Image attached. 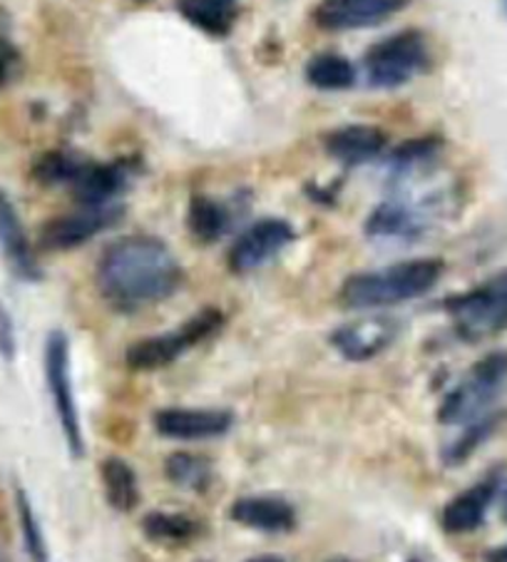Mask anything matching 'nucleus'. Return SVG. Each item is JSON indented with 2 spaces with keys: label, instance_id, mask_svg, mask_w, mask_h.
<instances>
[{
  "label": "nucleus",
  "instance_id": "f257e3e1",
  "mask_svg": "<svg viewBox=\"0 0 507 562\" xmlns=\"http://www.w3.org/2000/svg\"><path fill=\"white\" fill-rule=\"evenodd\" d=\"M95 279L112 308L137 312L172 296L182 286L184 271L162 239L129 234L102 251Z\"/></svg>",
  "mask_w": 507,
  "mask_h": 562
},
{
  "label": "nucleus",
  "instance_id": "f03ea898",
  "mask_svg": "<svg viewBox=\"0 0 507 562\" xmlns=\"http://www.w3.org/2000/svg\"><path fill=\"white\" fill-rule=\"evenodd\" d=\"M446 265L440 259H408L386 269L363 271L343 281L341 304L346 308H386L410 299L426 296L443 277Z\"/></svg>",
  "mask_w": 507,
  "mask_h": 562
},
{
  "label": "nucleus",
  "instance_id": "7ed1b4c3",
  "mask_svg": "<svg viewBox=\"0 0 507 562\" xmlns=\"http://www.w3.org/2000/svg\"><path fill=\"white\" fill-rule=\"evenodd\" d=\"M433 65V53L420 31H401L383 37L369 48L363 70L369 86L375 90H396L420 78Z\"/></svg>",
  "mask_w": 507,
  "mask_h": 562
},
{
  "label": "nucleus",
  "instance_id": "20e7f679",
  "mask_svg": "<svg viewBox=\"0 0 507 562\" xmlns=\"http://www.w3.org/2000/svg\"><path fill=\"white\" fill-rule=\"evenodd\" d=\"M446 312L463 341H485L507 329V269L471 292L450 296Z\"/></svg>",
  "mask_w": 507,
  "mask_h": 562
},
{
  "label": "nucleus",
  "instance_id": "39448f33",
  "mask_svg": "<svg viewBox=\"0 0 507 562\" xmlns=\"http://www.w3.org/2000/svg\"><path fill=\"white\" fill-rule=\"evenodd\" d=\"M507 383V351L483 356L467 376L448 393L438 418L448 426H467L483 418Z\"/></svg>",
  "mask_w": 507,
  "mask_h": 562
},
{
  "label": "nucleus",
  "instance_id": "423d86ee",
  "mask_svg": "<svg viewBox=\"0 0 507 562\" xmlns=\"http://www.w3.org/2000/svg\"><path fill=\"white\" fill-rule=\"evenodd\" d=\"M224 324V314L219 308H202L196 312L192 318H187L182 326L177 329L159 334V336H149V339H143L133 344L127 349V367L133 371H159L167 369L169 363H174L177 359L194 349L196 344H202L210 339L212 334H217Z\"/></svg>",
  "mask_w": 507,
  "mask_h": 562
},
{
  "label": "nucleus",
  "instance_id": "0eeeda50",
  "mask_svg": "<svg viewBox=\"0 0 507 562\" xmlns=\"http://www.w3.org/2000/svg\"><path fill=\"white\" fill-rule=\"evenodd\" d=\"M45 381H48L53 408L58 414L65 443H68L75 458H82L84 436L70 381V341L63 331H50L48 341H45Z\"/></svg>",
  "mask_w": 507,
  "mask_h": 562
},
{
  "label": "nucleus",
  "instance_id": "6e6552de",
  "mask_svg": "<svg viewBox=\"0 0 507 562\" xmlns=\"http://www.w3.org/2000/svg\"><path fill=\"white\" fill-rule=\"evenodd\" d=\"M443 212V200L440 194L418 196V200H388L379 204L365 222V234L371 239H393L408 241L418 239L420 234L430 229L438 214Z\"/></svg>",
  "mask_w": 507,
  "mask_h": 562
},
{
  "label": "nucleus",
  "instance_id": "1a4fd4ad",
  "mask_svg": "<svg viewBox=\"0 0 507 562\" xmlns=\"http://www.w3.org/2000/svg\"><path fill=\"white\" fill-rule=\"evenodd\" d=\"M122 214H125V210L120 204H102V207H84V204H80V210L63 214V217H55L45 224L41 232V245L55 251L82 247L84 241L115 227Z\"/></svg>",
  "mask_w": 507,
  "mask_h": 562
},
{
  "label": "nucleus",
  "instance_id": "9d476101",
  "mask_svg": "<svg viewBox=\"0 0 507 562\" xmlns=\"http://www.w3.org/2000/svg\"><path fill=\"white\" fill-rule=\"evenodd\" d=\"M294 241V227L289 222L269 217L244 229L229 249V269L234 274H251L274 259Z\"/></svg>",
  "mask_w": 507,
  "mask_h": 562
},
{
  "label": "nucleus",
  "instance_id": "9b49d317",
  "mask_svg": "<svg viewBox=\"0 0 507 562\" xmlns=\"http://www.w3.org/2000/svg\"><path fill=\"white\" fill-rule=\"evenodd\" d=\"M408 5L410 0H322L314 8V23L328 33L363 31L391 21Z\"/></svg>",
  "mask_w": 507,
  "mask_h": 562
},
{
  "label": "nucleus",
  "instance_id": "f8f14e48",
  "mask_svg": "<svg viewBox=\"0 0 507 562\" xmlns=\"http://www.w3.org/2000/svg\"><path fill=\"white\" fill-rule=\"evenodd\" d=\"M398 322L391 316L375 314L356 318L351 324L338 326L331 334L334 349L349 361H369L396 341Z\"/></svg>",
  "mask_w": 507,
  "mask_h": 562
},
{
  "label": "nucleus",
  "instance_id": "ddd939ff",
  "mask_svg": "<svg viewBox=\"0 0 507 562\" xmlns=\"http://www.w3.org/2000/svg\"><path fill=\"white\" fill-rule=\"evenodd\" d=\"M234 426L229 411L219 408H165L155 416V430L172 440L219 438Z\"/></svg>",
  "mask_w": 507,
  "mask_h": 562
},
{
  "label": "nucleus",
  "instance_id": "4468645a",
  "mask_svg": "<svg viewBox=\"0 0 507 562\" xmlns=\"http://www.w3.org/2000/svg\"><path fill=\"white\" fill-rule=\"evenodd\" d=\"M503 477L500 473L485 475L483 481H477L471 488L458 493L453 501H450L443 515H440V522L448 532L453 536H463V532H473L485 522V515L491 510L497 491H500Z\"/></svg>",
  "mask_w": 507,
  "mask_h": 562
},
{
  "label": "nucleus",
  "instance_id": "2eb2a0df",
  "mask_svg": "<svg viewBox=\"0 0 507 562\" xmlns=\"http://www.w3.org/2000/svg\"><path fill=\"white\" fill-rule=\"evenodd\" d=\"M129 170L127 162H90L84 170L75 177L70 184L72 196L84 207H102V204H115L117 196L127 190L129 184Z\"/></svg>",
  "mask_w": 507,
  "mask_h": 562
},
{
  "label": "nucleus",
  "instance_id": "dca6fc26",
  "mask_svg": "<svg viewBox=\"0 0 507 562\" xmlns=\"http://www.w3.org/2000/svg\"><path fill=\"white\" fill-rule=\"evenodd\" d=\"M0 249L13 274L23 281H41L43 271L37 267L35 251L27 239L25 227L11 196L0 190Z\"/></svg>",
  "mask_w": 507,
  "mask_h": 562
},
{
  "label": "nucleus",
  "instance_id": "f3484780",
  "mask_svg": "<svg viewBox=\"0 0 507 562\" xmlns=\"http://www.w3.org/2000/svg\"><path fill=\"white\" fill-rule=\"evenodd\" d=\"M326 153L343 165H365L381 157L388 147V137L373 125H343L324 137Z\"/></svg>",
  "mask_w": 507,
  "mask_h": 562
},
{
  "label": "nucleus",
  "instance_id": "a211bd4d",
  "mask_svg": "<svg viewBox=\"0 0 507 562\" xmlns=\"http://www.w3.org/2000/svg\"><path fill=\"white\" fill-rule=\"evenodd\" d=\"M229 515L239 526L259 532H289L296 526L294 505L284 498H271V495H249V498L234 501Z\"/></svg>",
  "mask_w": 507,
  "mask_h": 562
},
{
  "label": "nucleus",
  "instance_id": "6ab92c4d",
  "mask_svg": "<svg viewBox=\"0 0 507 562\" xmlns=\"http://www.w3.org/2000/svg\"><path fill=\"white\" fill-rule=\"evenodd\" d=\"M177 13L210 37H227L239 15V0H177Z\"/></svg>",
  "mask_w": 507,
  "mask_h": 562
},
{
  "label": "nucleus",
  "instance_id": "aec40b11",
  "mask_svg": "<svg viewBox=\"0 0 507 562\" xmlns=\"http://www.w3.org/2000/svg\"><path fill=\"white\" fill-rule=\"evenodd\" d=\"M440 149H443V139L438 135H422L403 143L401 147H396V153H393L388 159L393 180L408 182L416 175L426 172L430 165H436V159L440 157Z\"/></svg>",
  "mask_w": 507,
  "mask_h": 562
},
{
  "label": "nucleus",
  "instance_id": "412c9836",
  "mask_svg": "<svg viewBox=\"0 0 507 562\" xmlns=\"http://www.w3.org/2000/svg\"><path fill=\"white\" fill-rule=\"evenodd\" d=\"M100 475L110 508H115L120 513H133L139 503V485L129 463L115 456L105 458L100 468Z\"/></svg>",
  "mask_w": 507,
  "mask_h": 562
},
{
  "label": "nucleus",
  "instance_id": "4be33fe9",
  "mask_svg": "<svg viewBox=\"0 0 507 562\" xmlns=\"http://www.w3.org/2000/svg\"><path fill=\"white\" fill-rule=\"evenodd\" d=\"M306 82L322 92H343L356 86V68L338 53H318L306 63Z\"/></svg>",
  "mask_w": 507,
  "mask_h": 562
},
{
  "label": "nucleus",
  "instance_id": "5701e85b",
  "mask_svg": "<svg viewBox=\"0 0 507 562\" xmlns=\"http://www.w3.org/2000/svg\"><path fill=\"white\" fill-rule=\"evenodd\" d=\"M187 224H190V232L196 241L212 245L229 229V212L212 196L194 194L190 200V212H187Z\"/></svg>",
  "mask_w": 507,
  "mask_h": 562
},
{
  "label": "nucleus",
  "instance_id": "b1692460",
  "mask_svg": "<svg viewBox=\"0 0 507 562\" xmlns=\"http://www.w3.org/2000/svg\"><path fill=\"white\" fill-rule=\"evenodd\" d=\"M90 159L82 157L80 153H70V149H50V153H45L37 157V162L33 165V177L41 184H48V187H70L75 182V177H78L84 165H88Z\"/></svg>",
  "mask_w": 507,
  "mask_h": 562
},
{
  "label": "nucleus",
  "instance_id": "393cba45",
  "mask_svg": "<svg viewBox=\"0 0 507 562\" xmlns=\"http://www.w3.org/2000/svg\"><path fill=\"white\" fill-rule=\"evenodd\" d=\"M165 475L182 491H206V485L212 483V465L204 456L180 451L165 461Z\"/></svg>",
  "mask_w": 507,
  "mask_h": 562
},
{
  "label": "nucleus",
  "instance_id": "a878e982",
  "mask_svg": "<svg viewBox=\"0 0 507 562\" xmlns=\"http://www.w3.org/2000/svg\"><path fill=\"white\" fill-rule=\"evenodd\" d=\"M143 532L155 542H187L200 532V522L182 513H147Z\"/></svg>",
  "mask_w": 507,
  "mask_h": 562
},
{
  "label": "nucleus",
  "instance_id": "bb28decb",
  "mask_svg": "<svg viewBox=\"0 0 507 562\" xmlns=\"http://www.w3.org/2000/svg\"><path fill=\"white\" fill-rule=\"evenodd\" d=\"M15 510H18V522H21L27 558H31V562H50L48 542H45L41 522H37L31 498H27V493L23 488L15 491Z\"/></svg>",
  "mask_w": 507,
  "mask_h": 562
},
{
  "label": "nucleus",
  "instance_id": "cd10ccee",
  "mask_svg": "<svg viewBox=\"0 0 507 562\" xmlns=\"http://www.w3.org/2000/svg\"><path fill=\"white\" fill-rule=\"evenodd\" d=\"M497 424H500V416H483V418L473 420V424H467L465 434L460 436L455 443L446 451V461L450 465L465 461V458L471 456V453H475L477 446H481L483 440L493 434V430L497 428Z\"/></svg>",
  "mask_w": 507,
  "mask_h": 562
},
{
  "label": "nucleus",
  "instance_id": "c85d7f7f",
  "mask_svg": "<svg viewBox=\"0 0 507 562\" xmlns=\"http://www.w3.org/2000/svg\"><path fill=\"white\" fill-rule=\"evenodd\" d=\"M0 356L5 361L15 359V324L3 304H0Z\"/></svg>",
  "mask_w": 507,
  "mask_h": 562
},
{
  "label": "nucleus",
  "instance_id": "c756f323",
  "mask_svg": "<svg viewBox=\"0 0 507 562\" xmlns=\"http://www.w3.org/2000/svg\"><path fill=\"white\" fill-rule=\"evenodd\" d=\"M15 68H18V50L11 43L0 37V88L13 78Z\"/></svg>",
  "mask_w": 507,
  "mask_h": 562
},
{
  "label": "nucleus",
  "instance_id": "7c9ffc66",
  "mask_svg": "<svg viewBox=\"0 0 507 562\" xmlns=\"http://www.w3.org/2000/svg\"><path fill=\"white\" fill-rule=\"evenodd\" d=\"M247 562H286V560L279 558V555H257V558H251Z\"/></svg>",
  "mask_w": 507,
  "mask_h": 562
},
{
  "label": "nucleus",
  "instance_id": "2f4dec72",
  "mask_svg": "<svg viewBox=\"0 0 507 562\" xmlns=\"http://www.w3.org/2000/svg\"><path fill=\"white\" fill-rule=\"evenodd\" d=\"M497 5H500V13L507 18V0H497Z\"/></svg>",
  "mask_w": 507,
  "mask_h": 562
},
{
  "label": "nucleus",
  "instance_id": "473e14b6",
  "mask_svg": "<svg viewBox=\"0 0 507 562\" xmlns=\"http://www.w3.org/2000/svg\"><path fill=\"white\" fill-rule=\"evenodd\" d=\"M326 562H353V560H349V558H331V560H326Z\"/></svg>",
  "mask_w": 507,
  "mask_h": 562
},
{
  "label": "nucleus",
  "instance_id": "72a5a7b5",
  "mask_svg": "<svg viewBox=\"0 0 507 562\" xmlns=\"http://www.w3.org/2000/svg\"><path fill=\"white\" fill-rule=\"evenodd\" d=\"M505 518H507V493H505Z\"/></svg>",
  "mask_w": 507,
  "mask_h": 562
}]
</instances>
